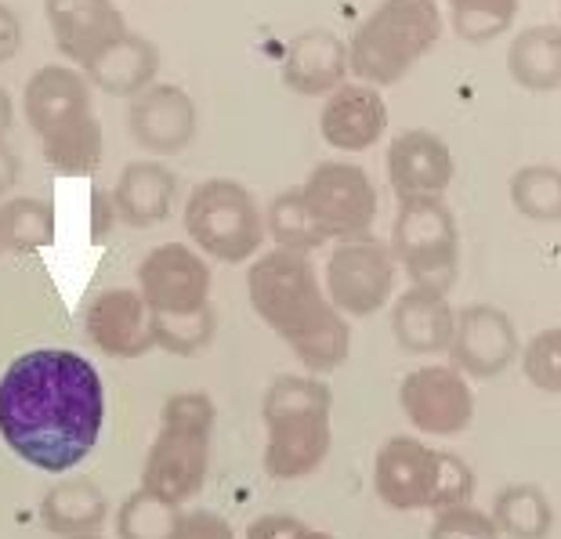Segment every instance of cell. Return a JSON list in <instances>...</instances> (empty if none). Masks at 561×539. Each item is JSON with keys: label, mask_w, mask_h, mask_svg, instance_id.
Masks as SVG:
<instances>
[{"label": "cell", "mask_w": 561, "mask_h": 539, "mask_svg": "<svg viewBox=\"0 0 561 539\" xmlns=\"http://www.w3.org/2000/svg\"><path fill=\"white\" fill-rule=\"evenodd\" d=\"M44 15L55 47L77 69H88L130 33L116 0H44Z\"/></svg>", "instance_id": "16"}, {"label": "cell", "mask_w": 561, "mask_h": 539, "mask_svg": "<svg viewBox=\"0 0 561 539\" xmlns=\"http://www.w3.org/2000/svg\"><path fill=\"white\" fill-rule=\"evenodd\" d=\"M141 301L160 319H185L196 311L210 308L214 294V272L207 257L196 246L185 243H160L138 261L135 272Z\"/></svg>", "instance_id": "11"}, {"label": "cell", "mask_w": 561, "mask_h": 539, "mask_svg": "<svg viewBox=\"0 0 561 539\" xmlns=\"http://www.w3.org/2000/svg\"><path fill=\"white\" fill-rule=\"evenodd\" d=\"M525 380L543 391V394H561V326H547L533 333L525 347L518 352Z\"/></svg>", "instance_id": "34"}, {"label": "cell", "mask_w": 561, "mask_h": 539, "mask_svg": "<svg viewBox=\"0 0 561 539\" xmlns=\"http://www.w3.org/2000/svg\"><path fill=\"white\" fill-rule=\"evenodd\" d=\"M73 539H105L102 532H91V536H73Z\"/></svg>", "instance_id": "42"}, {"label": "cell", "mask_w": 561, "mask_h": 539, "mask_svg": "<svg viewBox=\"0 0 561 539\" xmlns=\"http://www.w3.org/2000/svg\"><path fill=\"white\" fill-rule=\"evenodd\" d=\"M243 539H337V536L327 529H316V525L294 518V514L272 511V514H261V518L250 521Z\"/></svg>", "instance_id": "36"}, {"label": "cell", "mask_w": 561, "mask_h": 539, "mask_svg": "<svg viewBox=\"0 0 561 539\" xmlns=\"http://www.w3.org/2000/svg\"><path fill=\"white\" fill-rule=\"evenodd\" d=\"M247 297L254 316L290 347L312 377H327L352 355V326L330 305L316 265L294 250H261L250 261Z\"/></svg>", "instance_id": "2"}, {"label": "cell", "mask_w": 561, "mask_h": 539, "mask_svg": "<svg viewBox=\"0 0 561 539\" xmlns=\"http://www.w3.org/2000/svg\"><path fill=\"white\" fill-rule=\"evenodd\" d=\"M489 518L496 521L500 536H507V539H547L554 532L551 500L533 482H515V485L500 489Z\"/></svg>", "instance_id": "27"}, {"label": "cell", "mask_w": 561, "mask_h": 539, "mask_svg": "<svg viewBox=\"0 0 561 539\" xmlns=\"http://www.w3.org/2000/svg\"><path fill=\"white\" fill-rule=\"evenodd\" d=\"M110 496L88 474H62L41 500V525L58 539L102 532L110 521Z\"/></svg>", "instance_id": "23"}, {"label": "cell", "mask_w": 561, "mask_h": 539, "mask_svg": "<svg viewBox=\"0 0 561 539\" xmlns=\"http://www.w3.org/2000/svg\"><path fill=\"white\" fill-rule=\"evenodd\" d=\"M374 489L391 511H446L471 503L474 471L457 452L432 449L413 435H391L377 449Z\"/></svg>", "instance_id": "6"}, {"label": "cell", "mask_w": 561, "mask_h": 539, "mask_svg": "<svg viewBox=\"0 0 561 539\" xmlns=\"http://www.w3.org/2000/svg\"><path fill=\"white\" fill-rule=\"evenodd\" d=\"M399 405L421 435L453 438L474 421V391L453 366H416L399 380Z\"/></svg>", "instance_id": "12"}, {"label": "cell", "mask_w": 561, "mask_h": 539, "mask_svg": "<svg viewBox=\"0 0 561 539\" xmlns=\"http://www.w3.org/2000/svg\"><path fill=\"white\" fill-rule=\"evenodd\" d=\"M522 352L518 330L507 311L493 305H468L457 311V326L449 341V366L463 377H500Z\"/></svg>", "instance_id": "13"}, {"label": "cell", "mask_w": 561, "mask_h": 539, "mask_svg": "<svg viewBox=\"0 0 561 539\" xmlns=\"http://www.w3.org/2000/svg\"><path fill=\"white\" fill-rule=\"evenodd\" d=\"M22 47V22L19 15L11 11L4 0H0V66L11 62Z\"/></svg>", "instance_id": "39"}, {"label": "cell", "mask_w": 561, "mask_h": 539, "mask_svg": "<svg viewBox=\"0 0 561 539\" xmlns=\"http://www.w3.org/2000/svg\"><path fill=\"white\" fill-rule=\"evenodd\" d=\"M391 257L410 275V286L449 294L460 272V229L442 196L399 199L391 225Z\"/></svg>", "instance_id": "8"}, {"label": "cell", "mask_w": 561, "mask_h": 539, "mask_svg": "<svg viewBox=\"0 0 561 539\" xmlns=\"http://www.w3.org/2000/svg\"><path fill=\"white\" fill-rule=\"evenodd\" d=\"M265 449L261 467L276 482H301L316 474L333 446V391L322 377L283 374L261 399Z\"/></svg>", "instance_id": "3"}, {"label": "cell", "mask_w": 561, "mask_h": 539, "mask_svg": "<svg viewBox=\"0 0 561 539\" xmlns=\"http://www.w3.org/2000/svg\"><path fill=\"white\" fill-rule=\"evenodd\" d=\"M44 160L58 177H91L105 160V135H102V119L88 116L80 124L55 130L51 138L41 141Z\"/></svg>", "instance_id": "28"}, {"label": "cell", "mask_w": 561, "mask_h": 539, "mask_svg": "<svg viewBox=\"0 0 561 539\" xmlns=\"http://www.w3.org/2000/svg\"><path fill=\"white\" fill-rule=\"evenodd\" d=\"M105 427V385L91 358L69 347H33L0 374V441L26 467L73 474Z\"/></svg>", "instance_id": "1"}, {"label": "cell", "mask_w": 561, "mask_h": 539, "mask_svg": "<svg viewBox=\"0 0 561 539\" xmlns=\"http://www.w3.org/2000/svg\"><path fill=\"white\" fill-rule=\"evenodd\" d=\"M265 236L276 243V250H294V254H312V250L327 246L330 239L319 232V225L312 221V214L305 207L301 185L283 188L268 199L265 207Z\"/></svg>", "instance_id": "29"}, {"label": "cell", "mask_w": 561, "mask_h": 539, "mask_svg": "<svg viewBox=\"0 0 561 539\" xmlns=\"http://www.w3.org/2000/svg\"><path fill=\"white\" fill-rule=\"evenodd\" d=\"M348 44L330 30H305L286 44L279 77L283 88L301 99H327L348 83Z\"/></svg>", "instance_id": "20"}, {"label": "cell", "mask_w": 561, "mask_h": 539, "mask_svg": "<svg viewBox=\"0 0 561 539\" xmlns=\"http://www.w3.org/2000/svg\"><path fill=\"white\" fill-rule=\"evenodd\" d=\"M19 174H22L19 152L8 146V138H0V196H8L19 185Z\"/></svg>", "instance_id": "40"}, {"label": "cell", "mask_w": 561, "mask_h": 539, "mask_svg": "<svg viewBox=\"0 0 561 539\" xmlns=\"http://www.w3.org/2000/svg\"><path fill=\"white\" fill-rule=\"evenodd\" d=\"M388 130V102L369 83H341L327 94L319 110V135L337 152H366L374 149Z\"/></svg>", "instance_id": "18"}, {"label": "cell", "mask_w": 561, "mask_h": 539, "mask_svg": "<svg viewBox=\"0 0 561 539\" xmlns=\"http://www.w3.org/2000/svg\"><path fill=\"white\" fill-rule=\"evenodd\" d=\"M127 127L152 160H167V156L185 152L193 146L196 127H199L193 94L185 88H178V83L157 80L152 88L130 99Z\"/></svg>", "instance_id": "15"}, {"label": "cell", "mask_w": 561, "mask_h": 539, "mask_svg": "<svg viewBox=\"0 0 561 539\" xmlns=\"http://www.w3.org/2000/svg\"><path fill=\"white\" fill-rule=\"evenodd\" d=\"M178 503H167L149 489H135L130 496L121 500V511L113 514L116 539H174L178 521H182Z\"/></svg>", "instance_id": "31"}, {"label": "cell", "mask_w": 561, "mask_h": 539, "mask_svg": "<svg viewBox=\"0 0 561 539\" xmlns=\"http://www.w3.org/2000/svg\"><path fill=\"white\" fill-rule=\"evenodd\" d=\"M214 424H218V405L207 391H174L160 410L138 485L178 507L193 503L210 474Z\"/></svg>", "instance_id": "4"}, {"label": "cell", "mask_w": 561, "mask_h": 539, "mask_svg": "<svg viewBox=\"0 0 561 539\" xmlns=\"http://www.w3.org/2000/svg\"><path fill=\"white\" fill-rule=\"evenodd\" d=\"M427 539H500V529L489 518V511L460 503V507H446L435 514Z\"/></svg>", "instance_id": "35"}, {"label": "cell", "mask_w": 561, "mask_h": 539, "mask_svg": "<svg viewBox=\"0 0 561 539\" xmlns=\"http://www.w3.org/2000/svg\"><path fill=\"white\" fill-rule=\"evenodd\" d=\"M322 290L344 319H369L388 308L396 290V257L374 236L341 239L322 268Z\"/></svg>", "instance_id": "10"}, {"label": "cell", "mask_w": 561, "mask_h": 539, "mask_svg": "<svg viewBox=\"0 0 561 539\" xmlns=\"http://www.w3.org/2000/svg\"><path fill=\"white\" fill-rule=\"evenodd\" d=\"M453 30L468 44H489L511 30L518 15V0H446Z\"/></svg>", "instance_id": "32"}, {"label": "cell", "mask_w": 561, "mask_h": 539, "mask_svg": "<svg viewBox=\"0 0 561 539\" xmlns=\"http://www.w3.org/2000/svg\"><path fill=\"white\" fill-rule=\"evenodd\" d=\"M185 232L203 257L243 265L265 246V210L254 193L232 177H207L185 199Z\"/></svg>", "instance_id": "7"}, {"label": "cell", "mask_w": 561, "mask_h": 539, "mask_svg": "<svg viewBox=\"0 0 561 539\" xmlns=\"http://www.w3.org/2000/svg\"><path fill=\"white\" fill-rule=\"evenodd\" d=\"M55 203L41 196H8L0 203V254L30 257L55 246Z\"/></svg>", "instance_id": "26"}, {"label": "cell", "mask_w": 561, "mask_h": 539, "mask_svg": "<svg viewBox=\"0 0 561 539\" xmlns=\"http://www.w3.org/2000/svg\"><path fill=\"white\" fill-rule=\"evenodd\" d=\"M507 73L525 91L547 94L561 88V26L540 22L522 30L507 47Z\"/></svg>", "instance_id": "25"}, {"label": "cell", "mask_w": 561, "mask_h": 539, "mask_svg": "<svg viewBox=\"0 0 561 539\" xmlns=\"http://www.w3.org/2000/svg\"><path fill=\"white\" fill-rule=\"evenodd\" d=\"M121 225V214H116V203L110 188H91V207H88V236L94 246L110 243L113 229Z\"/></svg>", "instance_id": "38"}, {"label": "cell", "mask_w": 561, "mask_h": 539, "mask_svg": "<svg viewBox=\"0 0 561 539\" xmlns=\"http://www.w3.org/2000/svg\"><path fill=\"white\" fill-rule=\"evenodd\" d=\"M511 203L525 221L558 225L561 221V167L525 163L511 174Z\"/></svg>", "instance_id": "30"}, {"label": "cell", "mask_w": 561, "mask_h": 539, "mask_svg": "<svg viewBox=\"0 0 561 539\" xmlns=\"http://www.w3.org/2000/svg\"><path fill=\"white\" fill-rule=\"evenodd\" d=\"M174 539H236V529L218 511L196 507V511H182Z\"/></svg>", "instance_id": "37"}, {"label": "cell", "mask_w": 561, "mask_h": 539, "mask_svg": "<svg viewBox=\"0 0 561 539\" xmlns=\"http://www.w3.org/2000/svg\"><path fill=\"white\" fill-rule=\"evenodd\" d=\"M305 207L330 243L369 236L380 210L377 185L359 163L327 160L308 171L301 185Z\"/></svg>", "instance_id": "9"}, {"label": "cell", "mask_w": 561, "mask_h": 539, "mask_svg": "<svg viewBox=\"0 0 561 539\" xmlns=\"http://www.w3.org/2000/svg\"><path fill=\"white\" fill-rule=\"evenodd\" d=\"M11 119H15V102H11V94L0 88V138L11 130Z\"/></svg>", "instance_id": "41"}, {"label": "cell", "mask_w": 561, "mask_h": 539, "mask_svg": "<svg viewBox=\"0 0 561 539\" xmlns=\"http://www.w3.org/2000/svg\"><path fill=\"white\" fill-rule=\"evenodd\" d=\"M457 311L449 305V294L432 286H410L396 297L391 308V333L405 355H442L449 352Z\"/></svg>", "instance_id": "21"}, {"label": "cell", "mask_w": 561, "mask_h": 539, "mask_svg": "<svg viewBox=\"0 0 561 539\" xmlns=\"http://www.w3.org/2000/svg\"><path fill=\"white\" fill-rule=\"evenodd\" d=\"M121 225L127 229H157L171 218L178 203V174L160 160L127 163L116 185L110 188Z\"/></svg>", "instance_id": "22"}, {"label": "cell", "mask_w": 561, "mask_h": 539, "mask_svg": "<svg viewBox=\"0 0 561 539\" xmlns=\"http://www.w3.org/2000/svg\"><path fill=\"white\" fill-rule=\"evenodd\" d=\"M388 182L396 188L399 199H416V196H442L453 182V152L435 130L413 127L391 138L388 146Z\"/></svg>", "instance_id": "19"}, {"label": "cell", "mask_w": 561, "mask_h": 539, "mask_svg": "<svg viewBox=\"0 0 561 539\" xmlns=\"http://www.w3.org/2000/svg\"><path fill=\"white\" fill-rule=\"evenodd\" d=\"M218 337V308H203L196 316L185 319H160L152 316V341H157V352L178 355V358H193L203 355Z\"/></svg>", "instance_id": "33"}, {"label": "cell", "mask_w": 561, "mask_h": 539, "mask_svg": "<svg viewBox=\"0 0 561 539\" xmlns=\"http://www.w3.org/2000/svg\"><path fill=\"white\" fill-rule=\"evenodd\" d=\"M91 83L77 66H41L22 88V113L41 141L94 116Z\"/></svg>", "instance_id": "17"}, {"label": "cell", "mask_w": 561, "mask_h": 539, "mask_svg": "<svg viewBox=\"0 0 561 539\" xmlns=\"http://www.w3.org/2000/svg\"><path fill=\"white\" fill-rule=\"evenodd\" d=\"M91 88H99L113 99H135L157 83L160 73V47L149 37L127 33L121 44H113L102 58H94L88 69H80Z\"/></svg>", "instance_id": "24"}, {"label": "cell", "mask_w": 561, "mask_h": 539, "mask_svg": "<svg viewBox=\"0 0 561 539\" xmlns=\"http://www.w3.org/2000/svg\"><path fill=\"white\" fill-rule=\"evenodd\" d=\"M442 37L435 0H380L348 41L352 77L369 88L399 83Z\"/></svg>", "instance_id": "5"}, {"label": "cell", "mask_w": 561, "mask_h": 539, "mask_svg": "<svg viewBox=\"0 0 561 539\" xmlns=\"http://www.w3.org/2000/svg\"><path fill=\"white\" fill-rule=\"evenodd\" d=\"M83 333L94 344V352H102L105 358H121V363H135V358L157 352L152 311L130 286H110V290L94 294L88 311H83Z\"/></svg>", "instance_id": "14"}]
</instances>
